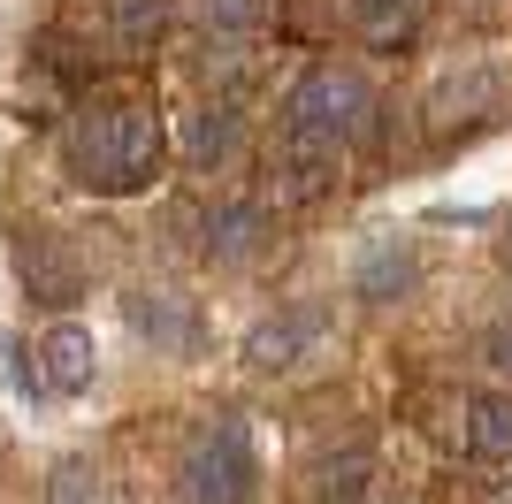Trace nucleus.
<instances>
[{"instance_id": "f257e3e1", "label": "nucleus", "mask_w": 512, "mask_h": 504, "mask_svg": "<svg viewBox=\"0 0 512 504\" xmlns=\"http://www.w3.org/2000/svg\"><path fill=\"white\" fill-rule=\"evenodd\" d=\"M367 123H375V92H367L360 69H337V62L306 69V77L283 92V115H276L283 191H291V199H314V191L337 176V161L360 146Z\"/></svg>"}, {"instance_id": "f03ea898", "label": "nucleus", "mask_w": 512, "mask_h": 504, "mask_svg": "<svg viewBox=\"0 0 512 504\" xmlns=\"http://www.w3.org/2000/svg\"><path fill=\"white\" fill-rule=\"evenodd\" d=\"M169 161V130H161V107L138 100V92H100L62 123V168L69 184L100 191V199H123V191H146Z\"/></svg>"}, {"instance_id": "7ed1b4c3", "label": "nucleus", "mask_w": 512, "mask_h": 504, "mask_svg": "<svg viewBox=\"0 0 512 504\" xmlns=\"http://www.w3.org/2000/svg\"><path fill=\"white\" fill-rule=\"evenodd\" d=\"M176 489H184V504H253L260 497V459H253V428L237 413L207 420L192 436V451H184V466H176Z\"/></svg>"}, {"instance_id": "20e7f679", "label": "nucleus", "mask_w": 512, "mask_h": 504, "mask_svg": "<svg viewBox=\"0 0 512 504\" xmlns=\"http://www.w3.org/2000/svg\"><path fill=\"white\" fill-rule=\"evenodd\" d=\"M505 107H512V69L490 62V54H474L467 69H451L428 92V130H474V123H490V115H505Z\"/></svg>"}, {"instance_id": "39448f33", "label": "nucleus", "mask_w": 512, "mask_h": 504, "mask_svg": "<svg viewBox=\"0 0 512 504\" xmlns=\"http://www.w3.org/2000/svg\"><path fill=\"white\" fill-rule=\"evenodd\" d=\"M123 314H130V329L146 336L153 352L192 359L199 344H207V321H199V306H192L184 291H169V283H146V291H130V298H123Z\"/></svg>"}, {"instance_id": "423d86ee", "label": "nucleus", "mask_w": 512, "mask_h": 504, "mask_svg": "<svg viewBox=\"0 0 512 504\" xmlns=\"http://www.w3.org/2000/svg\"><path fill=\"white\" fill-rule=\"evenodd\" d=\"M16 268H23V291L46 298V306H77V298H85V268H77V252H69L54 230H23L16 237Z\"/></svg>"}, {"instance_id": "0eeeda50", "label": "nucleus", "mask_w": 512, "mask_h": 504, "mask_svg": "<svg viewBox=\"0 0 512 504\" xmlns=\"http://www.w3.org/2000/svg\"><path fill=\"white\" fill-rule=\"evenodd\" d=\"M31 359H39L46 398H77V390H92V375H100V344H92V329H77V321L46 329L39 344H31Z\"/></svg>"}, {"instance_id": "6e6552de", "label": "nucleus", "mask_w": 512, "mask_h": 504, "mask_svg": "<svg viewBox=\"0 0 512 504\" xmlns=\"http://www.w3.org/2000/svg\"><path fill=\"white\" fill-rule=\"evenodd\" d=\"M321 336V306H283L276 321H260L245 336V359H253L260 375H283V367H299V352Z\"/></svg>"}, {"instance_id": "1a4fd4ad", "label": "nucleus", "mask_w": 512, "mask_h": 504, "mask_svg": "<svg viewBox=\"0 0 512 504\" xmlns=\"http://www.w3.org/2000/svg\"><path fill=\"white\" fill-rule=\"evenodd\" d=\"M207 260H253L260 245H268V207L260 199H222V207L207 214Z\"/></svg>"}, {"instance_id": "9d476101", "label": "nucleus", "mask_w": 512, "mask_h": 504, "mask_svg": "<svg viewBox=\"0 0 512 504\" xmlns=\"http://www.w3.org/2000/svg\"><path fill=\"white\" fill-rule=\"evenodd\" d=\"M237 138H245V115H237L230 100H207L192 107V130H184V161L192 168H222L237 153Z\"/></svg>"}, {"instance_id": "9b49d317", "label": "nucleus", "mask_w": 512, "mask_h": 504, "mask_svg": "<svg viewBox=\"0 0 512 504\" xmlns=\"http://www.w3.org/2000/svg\"><path fill=\"white\" fill-rule=\"evenodd\" d=\"M367 474H375V451H367V443H344V451L314 459V482H306V504H360Z\"/></svg>"}, {"instance_id": "f8f14e48", "label": "nucleus", "mask_w": 512, "mask_h": 504, "mask_svg": "<svg viewBox=\"0 0 512 504\" xmlns=\"http://www.w3.org/2000/svg\"><path fill=\"white\" fill-rule=\"evenodd\" d=\"M413 275H421V252L390 237V245H375V252L360 260L352 291H360V298H375V306H390V298H406V291H413Z\"/></svg>"}, {"instance_id": "ddd939ff", "label": "nucleus", "mask_w": 512, "mask_h": 504, "mask_svg": "<svg viewBox=\"0 0 512 504\" xmlns=\"http://www.w3.org/2000/svg\"><path fill=\"white\" fill-rule=\"evenodd\" d=\"M100 23L115 54H153V39L169 31V0H100Z\"/></svg>"}, {"instance_id": "4468645a", "label": "nucleus", "mask_w": 512, "mask_h": 504, "mask_svg": "<svg viewBox=\"0 0 512 504\" xmlns=\"http://www.w3.org/2000/svg\"><path fill=\"white\" fill-rule=\"evenodd\" d=\"M467 451L474 459H512V390H474L467 398Z\"/></svg>"}, {"instance_id": "2eb2a0df", "label": "nucleus", "mask_w": 512, "mask_h": 504, "mask_svg": "<svg viewBox=\"0 0 512 504\" xmlns=\"http://www.w3.org/2000/svg\"><path fill=\"white\" fill-rule=\"evenodd\" d=\"M46 504H107V482L92 459H62L46 474Z\"/></svg>"}, {"instance_id": "dca6fc26", "label": "nucleus", "mask_w": 512, "mask_h": 504, "mask_svg": "<svg viewBox=\"0 0 512 504\" xmlns=\"http://www.w3.org/2000/svg\"><path fill=\"white\" fill-rule=\"evenodd\" d=\"M260 8H268V0H192V16L207 23V31H253Z\"/></svg>"}, {"instance_id": "f3484780", "label": "nucleus", "mask_w": 512, "mask_h": 504, "mask_svg": "<svg viewBox=\"0 0 512 504\" xmlns=\"http://www.w3.org/2000/svg\"><path fill=\"white\" fill-rule=\"evenodd\" d=\"M413 8H421V0H352V16H360L367 31H375V39H390V31H398V23H406Z\"/></svg>"}, {"instance_id": "a211bd4d", "label": "nucleus", "mask_w": 512, "mask_h": 504, "mask_svg": "<svg viewBox=\"0 0 512 504\" xmlns=\"http://www.w3.org/2000/svg\"><path fill=\"white\" fill-rule=\"evenodd\" d=\"M8 352H16V359H8L16 390H23V398H46V390H39V359H31V344H8Z\"/></svg>"}, {"instance_id": "6ab92c4d", "label": "nucleus", "mask_w": 512, "mask_h": 504, "mask_svg": "<svg viewBox=\"0 0 512 504\" xmlns=\"http://www.w3.org/2000/svg\"><path fill=\"white\" fill-rule=\"evenodd\" d=\"M482 359H490L497 375H512V321H505V329H490V336H482Z\"/></svg>"}, {"instance_id": "aec40b11", "label": "nucleus", "mask_w": 512, "mask_h": 504, "mask_svg": "<svg viewBox=\"0 0 512 504\" xmlns=\"http://www.w3.org/2000/svg\"><path fill=\"white\" fill-rule=\"evenodd\" d=\"M497 260H505V283H512V230H505V245H497Z\"/></svg>"}]
</instances>
